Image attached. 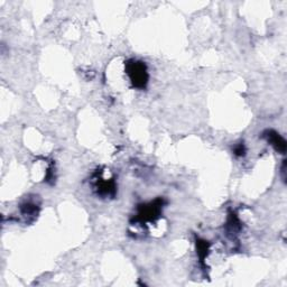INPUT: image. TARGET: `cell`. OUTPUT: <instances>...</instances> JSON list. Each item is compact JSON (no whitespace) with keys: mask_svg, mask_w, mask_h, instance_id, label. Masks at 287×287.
<instances>
[{"mask_svg":"<svg viewBox=\"0 0 287 287\" xmlns=\"http://www.w3.org/2000/svg\"><path fill=\"white\" fill-rule=\"evenodd\" d=\"M127 74L130 78L132 85L137 89H145L148 82V73L146 64L141 61L130 60L126 64Z\"/></svg>","mask_w":287,"mask_h":287,"instance_id":"cell-1","label":"cell"},{"mask_svg":"<svg viewBox=\"0 0 287 287\" xmlns=\"http://www.w3.org/2000/svg\"><path fill=\"white\" fill-rule=\"evenodd\" d=\"M264 137L270 145L275 147V150L277 152L280 153V154H284L286 152V141L279 133H277L274 130H266L264 132Z\"/></svg>","mask_w":287,"mask_h":287,"instance_id":"cell-2","label":"cell"},{"mask_svg":"<svg viewBox=\"0 0 287 287\" xmlns=\"http://www.w3.org/2000/svg\"><path fill=\"white\" fill-rule=\"evenodd\" d=\"M234 152H236L237 155L241 156V155L245 154V147H243V145H239L236 150H234Z\"/></svg>","mask_w":287,"mask_h":287,"instance_id":"cell-3","label":"cell"}]
</instances>
